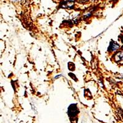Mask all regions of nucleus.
Segmentation results:
<instances>
[{
  "label": "nucleus",
  "instance_id": "2",
  "mask_svg": "<svg viewBox=\"0 0 123 123\" xmlns=\"http://www.w3.org/2000/svg\"><path fill=\"white\" fill-rule=\"evenodd\" d=\"M115 60L117 62L121 61L123 60V52H118L115 56Z\"/></svg>",
  "mask_w": 123,
  "mask_h": 123
},
{
  "label": "nucleus",
  "instance_id": "3",
  "mask_svg": "<svg viewBox=\"0 0 123 123\" xmlns=\"http://www.w3.org/2000/svg\"><path fill=\"white\" fill-rule=\"evenodd\" d=\"M118 48H119V45L117 44L116 43H112L111 45L110 46V49L111 50H113H113H117Z\"/></svg>",
  "mask_w": 123,
  "mask_h": 123
},
{
  "label": "nucleus",
  "instance_id": "1",
  "mask_svg": "<svg viewBox=\"0 0 123 123\" xmlns=\"http://www.w3.org/2000/svg\"><path fill=\"white\" fill-rule=\"evenodd\" d=\"M77 107L76 106V105H72L69 107L68 108V115L70 116L74 117L77 114Z\"/></svg>",
  "mask_w": 123,
  "mask_h": 123
}]
</instances>
